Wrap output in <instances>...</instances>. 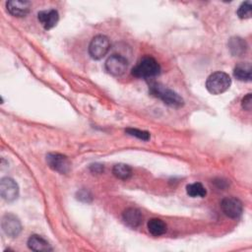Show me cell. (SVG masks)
Here are the masks:
<instances>
[{"instance_id": "obj_2", "label": "cell", "mask_w": 252, "mask_h": 252, "mask_svg": "<svg viewBox=\"0 0 252 252\" xmlns=\"http://www.w3.org/2000/svg\"><path fill=\"white\" fill-rule=\"evenodd\" d=\"M160 72V66L158 61L151 57L145 56L143 57L133 68L132 75L137 78H151L158 75Z\"/></svg>"}, {"instance_id": "obj_20", "label": "cell", "mask_w": 252, "mask_h": 252, "mask_svg": "<svg viewBox=\"0 0 252 252\" xmlns=\"http://www.w3.org/2000/svg\"><path fill=\"white\" fill-rule=\"evenodd\" d=\"M125 132L131 136H134L140 140L143 141H148L150 139V133L148 131H143L139 129H134V128H128L125 130Z\"/></svg>"}, {"instance_id": "obj_4", "label": "cell", "mask_w": 252, "mask_h": 252, "mask_svg": "<svg viewBox=\"0 0 252 252\" xmlns=\"http://www.w3.org/2000/svg\"><path fill=\"white\" fill-rule=\"evenodd\" d=\"M110 43L105 35H95L90 42L89 53L93 59H101L109 50Z\"/></svg>"}, {"instance_id": "obj_9", "label": "cell", "mask_w": 252, "mask_h": 252, "mask_svg": "<svg viewBox=\"0 0 252 252\" xmlns=\"http://www.w3.org/2000/svg\"><path fill=\"white\" fill-rule=\"evenodd\" d=\"M0 194L7 202L15 201L19 196V186L17 182L10 177L2 178L0 181Z\"/></svg>"}, {"instance_id": "obj_15", "label": "cell", "mask_w": 252, "mask_h": 252, "mask_svg": "<svg viewBox=\"0 0 252 252\" xmlns=\"http://www.w3.org/2000/svg\"><path fill=\"white\" fill-rule=\"evenodd\" d=\"M251 71V64L249 62H242L235 66L233 70V75L239 81L250 82L252 78Z\"/></svg>"}, {"instance_id": "obj_11", "label": "cell", "mask_w": 252, "mask_h": 252, "mask_svg": "<svg viewBox=\"0 0 252 252\" xmlns=\"http://www.w3.org/2000/svg\"><path fill=\"white\" fill-rule=\"evenodd\" d=\"M37 19L45 30H50L57 25L59 21V15L58 12L54 9L43 10L38 12Z\"/></svg>"}, {"instance_id": "obj_14", "label": "cell", "mask_w": 252, "mask_h": 252, "mask_svg": "<svg viewBox=\"0 0 252 252\" xmlns=\"http://www.w3.org/2000/svg\"><path fill=\"white\" fill-rule=\"evenodd\" d=\"M247 47L246 41L239 36H233L228 40V48L234 56H242L246 52Z\"/></svg>"}, {"instance_id": "obj_16", "label": "cell", "mask_w": 252, "mask_h": 252, "mask_svg": "<svg viewBox=\"0 0 252 252\" xmlns=\"http://www.w3.org/2000/svg\"><path fill=\"white\" fill-rule=\"evenodd\" d=\"M148 230L151 234L155 236H159L162 235L166 231V224L165 222L158 218L151 219L148 221Z\"/></svg>"}, {"instance_id": "obj_19", "label": "cell", "mask_w": 252, "mask_h": 252, "mask_svg": "<svg viewBox=\"0 0 252 252\" xmlns=\"http://www.w3.org/2000/svg\"><path fill=\"white\" fill-rule=\"evenodd\" d=\"M251 2L250 1H245L243 2L238 10H237V16L240 18V19H249L251 17Z\"/></svg>"}, {"instance_id": "obj_23", "label": "cell", "mask_w": 252, "mask_h": 252, "mask_svg": "<svg viewBox=\"0 0 252 252\" xmlns=\"http://www.w3.org/2000/svg\"><path fill=\"white\" fill-rule=\"evenodd\" d=\"M90 169L93 171V172H95V173H100L103 171V165L101 164H98V163H94V164H92Z\"/></svg>"}, {"instance_id": "obj_18", "label": "cell", "mask_w": 252, "mask_h": 252, "mask_svg": "<svg viewBox=\"0 0 252 252\" xmlns=\"http://www.w3.org/2000/svg\"><path fill=\"white\" fill-rule=\"evenodd\" d=\"M186 192L189 196L195 198V197H205L207 194L206 188L203 186L202 183L199 182H195L192 184H188L186 186Z\"/></svg>"}, {"instance_id": "obj_5", "label": "cell", "mask_w": 252, "mask_h": 252, "mask_svg": "<svg viewBox=\"0 0 252 252\" xmlns=\"http://www.w3.org/2000/svg\"><path fill=\"white\" fill-rule=\"evenodd\" d=\"M46 162L48 166L61 173L66 174L69 172L71 167V162L68 159V158L64 155L58 154V153H49L46 155Z\"/></svg>"}, {"instance_id": "obj_8", "label": "cell", "mask_w": 252, "mask_h": 252, "mask_svg": "<svg viewBox=\"0 0 252 252\" xmlns=\"http://www.w3.org/2000/svg\"><path fill=\"white\" fill-rule=\"evenodd\" d=\"M220 208L225 216L231 219H236L241 216L243 205L241 201L234 197H226L221 200Z\"/></svg>"}, {"instance_id": "obj_1", "label": "cell", "mask_w": 252, "mask_h": 252, "mask_svg": "<svg viewBox=\"0 0 252 252\" xmlns=\"http://www.w3.org/2000/svg\"><path fill=\"white\" fill-rule=\"evenodd\" d=\"M150 93L171 107H181L184 104L183 98L177 93L158 83L151 85Z\"/></svg>"}, {"instance_id": "obj_12", "label": "cell", "mask_w": 252, "mask_h": 252, "mask_svg": "<svg viewBox=\"0 0 252 252\" xmlns=\"http://www.w3.org/2000/svg\"><path fill=\"white\" fill-rule=\"evenodd\" d=\"M122 220L126 225L132 228H136L142 222L143 216L140 210L136 208H128L123 212Z\"/></svg>"}, {"instance_id": "obj_13", "label": "cell", "mask_w": 252, "mask_h": 252, "mask_svg": "<svg viewBox=\"0 0 252 252\" xmlns=\"http://www.w3.org/2000/svg\"><path fill=\"white\" fill-rule=\"evenodd\" d=\"M28 247L33 251H51L50 244L41 236L33 234L28 239Z\"/></svg>"}, {"instance_id": "obj_6", "label": "cell", "mask_w": 252, "mask_h": 252, "mask_svg": "<svg viewBox=\"0 0 252 252\" xmlns=\"http://www.w3.org/2000/svg\"><path fill=\"white\" fill-rule=\"evenodd\" d=\"M128 67V61L125 57L113 54L107 58L105 61V69L106 71L113 76H121L125 73Z\"/></svg>"}, {"instance_id": "obj_22", "label": "cell", "mask_w": 252, "mask_h": 252, "mask_svg": "<svg viewBox=\"0 0 252 252\" xmlns=\"http://www.w3.org/2000/svg\"><path fill=\"white\" fill-rule=\"evenodd\" d=\"M241 106L244 110L250 111L252 108V94H247L241 100Z\"/></svg>"}, {"instance_id": "obj_7", "label": "cell", "mask_w": 252, "mask_h": 252, "mask_svg": "<svg viewBox=\"0 0 252 252\" xmlns=\"http://www.w3.org/2000/svg\"><path fill=\"white\" fill-rule=\"evenodd\" d=\"M1 225L3 231L10 237H17L22 231V223L18 217L13 214H5L2 217Z\"/></svg>"}, {"instance_id": "obj_10", "label": "cell", "mask_w": 252, "mask_h": 252, "mask_svg": "<svg viewBox=\"0 0 252 252\" xmlns=\"http://www.w3.org/2000/svg\"><path fill=\"white\" fill-rule=\"evenodd\" d=\"M7 11L14 17L22 18L27 16L31 10V2L29 1H21V0H13L8 1L6 3Z\"/></svg>"}, {"instance_id": "obj_3", "label": "cell", "mask_w": 252, "mask_h": 252, "mask_svg": "<svg viewBox=\"0 0 252 252\" xmlns=\"http://www.w3.org/2000/svg\"><path fill=\"white\" fill-rule=\"evenodd\" d=\"M231 85L230 77L224 72H215L206 81V88L212 94H220L227 91Z\"/></svg>"}, {"instance_id": "obj_21", "label": "cell", "mask_w": 252, "mask_h": 252, "mask_svg": "<svg viewBox=\"0 0 252 252\" xmlns=\"http://www.w3.org/2000/svg\"><path fill=\"white\" fill-rule=\"evenodd\" d=\"M77 199L80 200V201L89 203V202L92 201L93 197H92V194L88 190L83 189V190H80V191L77 192Z\"/></svg>"}, {"instance_id": "obj_17", "label": "cell", "mask_w": 252, "mask_h": 252, "mask_svg": "<svg viewBox=\"0 0 252 252\" xmlns=\"http://www.w3.org/2000/svg\"><path fill=\"white\" fill-rule=\"evenodd\" d=\"M112 173L115 177L119 179L126 180L132 175V168L125 163H117L112 168Z\"/></svg>"}]
</instances>
